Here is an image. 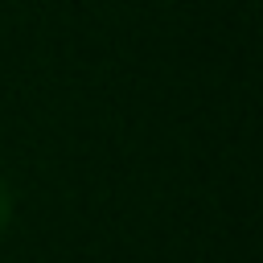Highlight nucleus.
Returning <instances> with one entry per match:
<instances>
[{
  "label": "nucleus",
  "mask_w": 263,
  "mask_h": 263,
  "mask_svg": "<svg viewBox=\"0 0 263 263\" xmlns=\"http://www.w3.org/2000/svg\"><path fill=\"white\" fill-rule=\"evenodd\" d=\"M12 222V193H8V185L0 181V230Z\"/></svg>",
  "instance_id": "f257e3e1"
}]
</instances>
